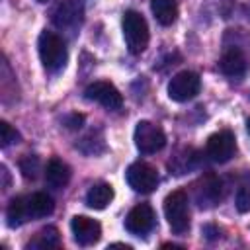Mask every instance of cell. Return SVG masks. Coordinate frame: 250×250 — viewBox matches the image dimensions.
<instances>
[{"instance_id":"5","label":"cell","mask_w":250,"mask_h":250,"mask_svg":"<svg viewBox=\"0 0 250 250\" xmlns=\"http://www.w3.org/2000/svg\"><path fill=\"white\" fill-rule=\"evenodd\" d=\"M201 90V78L199 74L191 70H182L172 76L168 82V96L174 102H189L193 100Z\"/></svg>"},{"instance_id":"25","label":"cell","mask_w":250,"mask_h":250,"mask_svg":"<svg viewBox=\"0 0 250 250\" xmlns=\"http://www.w3.org/2000/svg\"><path fill=\"white\" fill-rule=\"evenodd\" d=\"M0 170H2V176H4V184H2V186H4V188H8V186H10V176H8V168H6V166H2Z\"/></svg>"},{"instance_id":"14","label":"cell","mask_w":250,"mask_h":250,"mask_svg":"<svg viewBox=\"0 0 250 250\" xmlns=\"http://www.w3.org/2000/svg\"><path fill=\"white\" fill-rule=\"evenodd\" d=\"M27 201V211H29V219H43L47 215L53 213L55 209V201L51 195L43 193V191H37V193H31L25 197Z\"/></svg>"},{"instance_id":"1","label":"cell","mask_w":250,"mask_h":250,"mask_svg":"<svg viewBox=\"0 0 250 250\" xmlns=\"http://www.w3.org/2000/svg\"><path fill=\"white\" fill-rule=\"evenodd\" d=\"M37 49H39V59H41V64L45 70L59 72L66 64V59H68L66 45L57 33L47 31V29L41 31L39 41H37Z\"/></svg>"},{"instance_id":"8","label":"cell","mask_w":250,"mask_h":250,"mask_svg":"<svg viewBox=\"0 0 250 250\" xmlns=\"http://www.w3.org/2000/svg\"><path fill=\"white\" fill-rule=\"evenodd\" d=\"M207 156L213 160V162H229L234 152H236V141H234V135L230 131H219V133H213L209 139H207Z\"/></svg>"},{"instance_id":"10","label":"cell","mask_w":250,"mask_h":250,"mask_svg":"<svg viewBox=\"0 0 250 250\" xmlns=\"http://www.w3.org/2000/svg\"><path fill=\"white\" fill-rule=\"evenodd\" d=\"M70 230L74 234V240L80 246H92L102 236V225L96 219H90L86 215H76L70 221Z\"/></svg>"},{"instance_id":"19","label":"cell","mask_w":250,"mask_h":250,"mask_svg":"<svg viewBox=\"0 0 250 250\" xmlns=\"http://www.w3.org/2000/svg\"><path fill=\"white\" fill-rule=\"evenodd\" d=\"M236 209L240 213H248L250 211V170L244 172V176L238 182V189H236Z\"/></svg>"},{"instance_id":"17","label":"cell","mask_w":250,"mask_h":250,"mask_svg":"<svg viewBox=\"0 0 250 250\" xmlns=\"http://www.w3.org/2000/svg\"><path fill=\"white\" fill-rule=\"evenodd\" d=\"M25 221H29L27 201H25V197H14L6 209V223H8V227L16 229V227H21Z\"/></svg>"},{"instance_id":"3","label":"cell","mask_w":250,"mask_h":250,"mask_svg":"<svg viewBox=\"0 0 250 250\" xmlns=\"http://www.w3.org/2000/svg\"><path fill=\"white\" fill-rule=\"evenodd\" d=\"M123 37L127 43V49L131 55H141L146 47H148V25L146 20L135 12V10H127L123 14Z\"/></svg>"},{"instance_id":"12","label":"cell","mask_w":250,"mask_h":250,"mask_svg":"<svg viewBox=\"0 0 250 250\" xmlns=\"http://www.w3.org/2000/svg\"><path fill=\"white\" fill-rule=\"evenodd\" d=\"M80 20H82V6L74 0L59 4L57 10L53 12V23L59 29H72L80 23Z\"/></svg>"},{"instance_id":"6","label":"cell","mask_w":250,"mask_h":250,"mask_svg":"<svg viewBox=\"0 0 250 250\" xmlns=\"http://www.w3.org/2000/svg\"><path fill=\"white\" fill-rule=\"evenodd\" d=\"M125 176H127V184L135 191H139V193H150V191H154L156 186H158V180H160L156 168L150 166L148 162H141V160L139 162H133L127 168Z\"/></svg>"},{"instance_id":"15","label":"cell","mask_w":250,"mask_h":250,"mask_svg":"<svg viewBox=\"0 0 250 250\" xmlns=\"http://www.w3.org/2000/svg\"><path fill=\"white\" fill-rule=\"evenodd\" d=\"M113 199V188L109 184H96L86 193V205L90 209H105Z\"/></svg>"},{"instance_id":"23","label":"cell","mask_w":250,"mask_h":250,"mask_svg":"<svg viewBox=\"0 0 250 250\" xmlns=\"http://www.w3.org/2000/svg\"><path fill=\"white\" fill-rule=\"evenodd\" d=\"M64 123H66L68 129H78V127H82V123H84V117L78 115V113H72Z\"/></svg>"},{"instance_id":"24","label":"cell","mask_w":250,"mask_h":250,"mask_svg":"<svg viewBox=\"0 0 250 250\" xmlns=\"http://www.w3.org/2000/svg\"><path fill=\"white\" fill-rule=\"evenodd\" d=\"M203 234H205L207 238H213L215 234H219V230H217L215 227H211V225H207V227H203Z\"/></svg>"},{"instance_id":"27","label":"cell","mask_w":250,"mask_h":250,"mask_svg":"<svg viewBox=\"0 0 250 250\" xmlns=\"http://www.w3.org/2000/svg\"><path fill=\"white\" fill-rule=\"evenodd\" d=\"M246 129H248V133H250V117L246 119Z\"/></svg>"},{"instance_id":"16","label":"cell","mask_w":250,"mask_h":250,"mask_svg":"<svg viewBox=\"0 0 250 250\" xmlns=\"http://www.w3.org/2000/svg\"><path fill=\"white\" fill-rule=\"evenodd\" d=\"M150 8L160 25H172L178 18V0H150Z\"/></svg>"},{"instance_id":"18","label":"cell","mask_w":250,"mask_h":250,"mask_svg":"<svg viewBox=\"0 0 250 250\" xmlns=\"http://www.w3.org/2000/svg\"><path fill=\"white\" fill-rule=\"evenodd\" d=\"M61 244V236L59 230L55 227H45L37 232V236L27 244V248H41V250H49V248H57Z\"/></svg>"},{"instance_id":"13","label":"cell","mask_w":250,"mask_h":250,"mask_svg":"<svg viewBox=\"0 0 250 250\" xmlns=\"http://www.w3.org/2000/svg\"><path fill=\"white\" fill-rule=\"evenodd\" d=\"M45 182L55 189L64 188L70 182V166L61 158H51L45 166Z\"/></svg>"},{"instance_id":"22","label":"cell","mask_w":250,"mask_h":250,"mask_svg":"<svg viewBox=\"0 0 250 250\" xmlns=\"http://www.w3.org/2000/svg\"><path fill=\"white\" fill-rule=\"evenodd\" d=\"M20 133L8 123V121H0V145H2V148H6V146H10V145H14V143H20Z\"/></svg>"},{"instance_id":"4","label":"cell","mask_w":250,"mask_h":250,"mask_svg":"<svg viewBox=\"0 0 250 250\" xmlns=\"http://www.w3.org/2000/svg\"><path fill=\"white\" fill-rule=\"evenodd\" d=\"M133 139H135L137 150L143 154H154V152L162 150L166 145L164 131L152 121H139L135 127Z\"/></svg>"},{"instance_id":"2","label":"cell","mask_w":250,"mask_h":250,"mask_svg":"<svg viewBox=\"0 0 250 250\" xmlns=\"http://www.w3.org/2000/svg\"><path fill=\"white\" fill-rule=\"evenodd\" d=\"M164 217L174 234H184L189 229V199L184 189H176L164 199Z\"/></svg>"},{"instance_id":"9","label":"cell","mask_w":250,"mask_h":250,"mask_svg":"<svg viewBox=\"0 0 250 250\" xmlns=\"http://www.w3.org/2000/svg\"><path fill=\"white\" fill-rule=\"evenodd\" d=\"M154 223H156V215H154V211L148 203L135 205L129 211V215L125 217V229L131 234H137V236H143V234L150 232L154 229Z\"/></svg>"},{"instance_id":"26","label":"cell","mask_w":250,"mask_h":250,"mask_svg":"<svg viewBox=\"0 0 250 250\" xmlns=\"http://www.w3.org/2000/svg\"><path fill=\"white\" fill-rule=\"evenodd\" d=\"M246 16L250 18V0H248V4H246Z\"/></svg>"},{"instance_id":"28","label":"cell","mask_w":250,"mask_h":250,"mask_svg":"<svg viewBox=\"0 0 250 250\" xmlns=\"http://www.w3.org/2000/svg\"><path fill=\"white\" fill-rule=\"evenodd\" d=\"M37 2H47V0H37Z\"/></svg>"},{"instance_id":"21","label":"cell","mask_w":250,"mask_h":250,"mask_svg":"<svg viewBox=\"0 0 250 250\" xmlns=\"http://www.w3.org/2000/svg\"><path fill=\"white\" fill-rule=\"evenodd\" d=\"M20 170L23 174L25 180H35L41 172V162L35 154H25L21 160H20Z\"/></svg>"},{"instance_id":"7","label":"cell","mask_w":250,"mask_h":250,"mask_svg":"<svg viewBox=\"0 0 250 250\" xmlns=\"http://www.w3.org/2000/svg\"><path fill=\"white\" fill-rule=\"evenodd\" d=\"M84 96L90 102H98L105 109H113L115 111V109H121V105H123V96L119 94V90L111 82H105V80L92 82L84 90Z\"/></svg>"},{"instance_id":"20","label":"cell","mask_w":250,"mask_h":250,"mask_svg":"<svg viewBox=\"0 0 250 250\" xmlns=\"http://www.w3.org/2000/svg\"><path fill=\"white\" fill-rule=\"evenodd\" d=\"M84 154H94V150H96V154H100L104 148H105V145H104V137H102V133L100 131H90L78 145H76Z\"/></svg>"},{"instance_id":"11","label":"cell","mask_w":250,"mask_h":250,"mask_svg":"<svg viewBox=\"0 0 250 250\" xmlns=\"http://www.w3.org/2000/svg\"><path fill=\"white\" fill-rule=\"evenodd\" d=\"M219 68H221V72H223L225 76H229V78H242V76L246 74V70H248V59H246V55L242 53V49H238V47H229V49L223 53L221 61H219Z\"/></svg>"}]
</instances>
